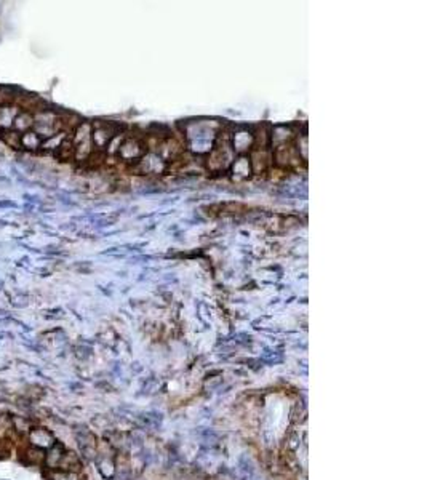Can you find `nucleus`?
I'll return each instance as SVG.
<instances>
[{
    "label": "nucleus",
    "instance_id": "obj_3",
    "mask_svg": "<svg viewBox=\"0 0 427 480\" xmlns=\"http://www.w3.org/2000/svg\"><path fill=\"white\" fill-rule=\"evenodd\" d=\"M98 469L104 479H112L116 476V464H114L112 459L103 458L101 461H98Z\"/></svg>",
    "mask_w": 427,
    "mask_h": 480
},
{
    "label": "nucleus",
    "instance_id": "obj_8",
    "mask_svg": "<svg viewBox=\"0 0 427 480\" xmlns=\"http://www.w3.org/2000/svg\"><path fill=\"white\" fill-rule=\"evenodd\" d=\"M299 444H301L299 432H293V434L288 435V447L291 448V450H296V448L299 447Z\"/></svg>",
    "mask_w": 427,
    "mask_h": 480
},
{
    "label": "nucleus",
    "instance_id": "obj_5",
    "mask_svg": "<svg viewBox=\"0 0 427 480\" xmlns=\"http://www.w3.org/2000/svg\"><path fill=\"white\" fill-rule=\"evenodd\" d=\"M21 144L28 149H35V147L40 146V138L39 134L35 133H24L21 134Z\"/></svg>",
    "mask_w": 427,
    "mask_h": 480
},
{
    "label": "nucleus",
    "instance_id": "obj_2",
    "mask_svg": "<svg viewBox=\"0 0 427 480\" xmlns=\"http://www.w3.org/2000/svg\"><path fill=\"white\" fill-rule=\"evenodd\" d=\"M64 447H62L61 444H56L55 442V445L50 448V451L47 454V463L48 466H52L53 469H56V467H60V463H61V459L62 456H64Z\"/></svg>",
    "mask_w": 427,
    "mask_h": 480
},
{
    "label": "nucleus",
    "instance_id": "obj_7",
    "mask_svg": "<svg viewBox=\"0 0 427 480\" xmlns=\"http://www.w3.org/2000/svg\"><path fill=\"white\" fill-rule=\"evenodd\" d=\"M53 480H79L77 474L69 471H60L53 474Z\"/></svg>",
    "mask_w": 427,
    "mask_h": 480
},
{
    "label": "nucleus",
    "instance_id": "obj_6",
    "mask_svg": "<svg viewBox=\"0 0 427 480\" xmlns=\"http://www.w3.org/2000/svg\"><path fill=\"white\" fill-rule=\"evenodd\" d=\"M13 122H15L13 109H10V107L0 109V124H2V127H8V125L13 127Z\"/></svg>",
    "mask_w": 427,
    "mask_h": 480
},
{
    "label": "nucleus",
    "instance_id": "obj_1",
    "mask_svg": "<svg viewBox=\"0 0 427 480\" xmlns=\"http://www.w3.org/2000/svg\"><path fill=\"white\" fill-rule=\"evenodd\" d=\"M30 444L35 445L37 448H52L55 445V437L53 434L45 427H34L29 434Z\"/></svg>",
    "mask_w": 427,
    "mask_h": 480
},
{
    "label": "nucleus",
    "instance_id": "obj_4",
    "mask_svg": "<svg viewBox=\"0 0 427 480\" xmlns=\"http://www.w3.org/2000/svg\"><path fill=\"white\" fill-rule=\"evenodd\" d=\"M34 125V122H32V117H30L29 114L26 112H21L18 117H15V122H13V128H15V131H24V130H28V128H30Z\"/></svg>",
    "mask_w": 427,
    "mask_h": 480
}]
</instances>
